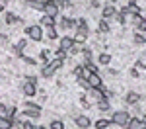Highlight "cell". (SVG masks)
<instances>
[{"label": "cell", "instance_id": "cell-1", "mask_svg": "<svg viewBox=\"0 0 146 129\" xmlns=\"http://www.w3.org/2000/svg\"><path fill=\"white\" fill-rule=\"evenodd\" d=\"M129 112H125V110H117V112H113L111 117H109V121H111V125H119V127H125L127 123H129Z\"/></svg>", "mask_w": 146, "mask_h": 129}, {"label": "cell", "instance_id": "cell-2", "mask_svg": "<svg viewBox=\"0 0 146 129\" xmlns=\"http://www.w3.org/2000/svg\"><path fill=\"white\" fill-rule=\"evenodd\" d=\"M23 33L27 35L31 41H41V39H43V27L37 25V23H33V25H27Z\"/></svg>", "mask_w": 146, "mask_h": 129}, {"label": "cell", "instance_id": "cell-3", "mask_svg": "<svg viewBox=\"0 0 146 129\" xmlns=\"http://www.w3.org/2000/svg\"><path fill=\"white\" fill-rule=\"evenodd\" d=\"M23 116L27 119H39L41 117V108L37 104H31V102H25V108H23Z\"/></svg>", "mask_w": 146, "mask_h": 129}, {"label": "cell", "instance_id": "cell-4", "mask_svg": "<svg viewBox=\"0 0 146 129\" xmlns=\"http://www.w3.org/2000/svg\"><path fill=\"white\" fill-rule=\"evenodd\" d=\"M105 90L107 88H88V92H86V96L90 98V100H94V102H100L101 98H105Z\"/></svg>", "mask_w": 146, "mask_h": 129}, {"label": "cell", "instance_id": "cell-5", "mask_svg": "<svg viewBox=\"0 0 146 129\" xmlns=\"http://www.w3.org/2000/svg\"><path fill=\"white\" fill-rule=\"evenodd\" d=\"M43 14L45 16H49V18H58V14H60V10H58V6H56L55 2H47V4H43Z\"/></svg>", "mask_w": 146, "mask_h": 129}, {"label": "cell", "instance_id": "cell-6", "mask_svg": "<svg viewBox=\"0 0 146 129\" xmlns=\"http://www.w3.org/2000/svg\"><path fill=\"white\" fill-rule=\"evenodd\" d=\"M74 125L78 129H90L92 127V119L88 116H74Z\"/></svg>", "mask_w": 146, "mask_h": 129}, {"label": "cell", "instance_id": "cell-7", "mask_svg": "<svg viewBox=\"0 0 146 129\" xmlns=\"http://www.w3.org/2000/svg\"><path fill=\"white\" fill-rule=\"evenodd\" d=\"M76 33L88 37V33H90V25H88V22H86V18H78V20H76Z\"/></svg>", "mask_w": 146, "mask_h": 129}, {"label": "cell", "instance_id": "cell-8", "mask_svg": "<svg viewBox=\"0 0 146 129\" xmlns=\"http://www.w3.org/2000/svg\"><path fill=\"white\" fill-rule=\"evenodd\" d=\"M22 92H23V96H27V98H33L35 94H37V84H33V82H23Z\"/></svg>", "mask_w": 146, "mask_h": 129}, {"label": "cell", "instance_id": "cell-9", "mask_svg": "<svg viewBox=\"0 0 146 129\" xmlns=\"http://www.w3.org/2000/svg\"><path fill=\"white\" fill-rule=\"evenodd\" d=\"M140 98H142V96H140L138 92L131 90V92L125 94V104H127V106H136L138 102H140Z\"/></svg>", "mask_w": 146, "mask_h": 129}, {"label": "cell", "instance_id": "cell-10", "mask_svg": "<svg viewBox=\"0 0 146 129\" xmlns=\"http://www.w3.org/2000/svg\"><path fill=\"white\" fill-rule=\"evenodd\" d=\"M115 14H117V10H115V6L113 4H105L103 6V10H101V20H111V18H115Z\"/></svg>", "mask_w": 146, "mask_h": 129}, {"label": "cell", "instance_id": "cell-11", "mask_svg": "<svg viewBox=\"0 0 146 129\" xmlns=\"http://www.w3.org/2000/svg\"><path fill=\"white\" fill-rule=\"evenodd\" d=\"M58 43H60V49H64L66 53H68V51H70V49H72L74 45H76V41H74V37H70V35H62Z\"/></svg>", "mask_w": 146, "mask_h": 129}, {"label": "cell", "instance_id": "cell-12", "mask_svg": "<svg viewBox=\"0 0 146 129\" xmlns=\"http://www.w3.org/2000/svg\"><path fill=\"white\" fill-rule=\"evenodd\" d=\"M86 80H88V84H90V88H101V86H103V80H101V76L98 74V72L90 74Z\"/></svg>", "mask_w": 146, "mask_h": 129}, {"label": "cell", "instance_id": "cell-13", "mask_svg": "<svg viewBox=\"0 0 146 129\" xmlns=\"http://www.w3.org/2000/svg\"><path fill=\"white\" fill-rule=\"evenodd\" d=\"M58 27H60V29L76 27V18H60V20H58Z\"/></svg>", "mask_w": 146, "mask_h": 129}, {"label": "cell", "instance_id": "cell-14", "mask_svg": "<svg viewBox=\"0 0 146 129\" xmlns=\"http://www.w3.org/2000/svg\"><path fill=\"white\" fill-rule=\"evenodd\" d=\"M127 129H146V125L142 123V119L140 117H131L129 119V123L125 125Z\"/></svg>", "mask_w": 146, "mask_h": 129}, {"label": "cell", "instance_id": "cell-15", "mask_svg": "<svg viewBox=\"0 0 146 129\" xmlns=\"http://www.w3.org/2000/svg\"><path fill=\"white\" fill-rule=\"evenodd\" d=\"M135 31L136 33H146V18H142V16L135 18Z\"/></svg>", "mask_w": 146, "mask_h": 129}, {"label": "cell", "instance_id": "cell-16", "mask_svg": "<svg viewBox=\"0 0 146 129\" xmlns=\"http://www.w3.org/2000/svg\"><path fill=\"white\" fill-rule=\"evenodd\" d=\"M96 106H98V110H100V112H109L111 102H109V98H101L100 102H96Z\"/></svg>", "mask_w": 146, "mask_h": 129}, {"label": "cell", "instance_id": "cell-17", "mask_svg": "<svg viewBox=\"0 0 146 129\" xmlns=\"http://www.w3.org/2000/svg\"><path fill=\"white\" fill-rule=\"evenodd\" d=\"M0 129H14V119L6 116H0Z\"/></svg>", "mask_w": 146, "mask_h": 129}, {"label": "cell", "instance_id": "cell-18", "mask_svg": "<svg viewBox=\"0 0 146 129\" xmlns=\"http://www.w3.org/2000/svg\"><path fill=\"white\" fill-rule=\"evenodd\" d=\"M47 65H49V67H51V69L53 70H58V69H62V67H64V61H62V59H53V61H51V63H47Z\"/></svg>", "mask_w": 146, "mask_h": 129}, {"label": "cell", "instance_id": "cell-19", "mask_svg": "<svg viewBox=\"0 0 146 129\" xmlns=\"http://www.w3.org/2000/svg\"><path fill=\"white\" fill-rule=\"evenodd\" d=\"M18 22H22V18H18L14 12H8V14H6V23H8V25H14V23H18Z\"/></svg>", "mask_w": 146, "mask_h": 129}, {"label": "cell", "instance_id": "cell-20", "mask_svg": "<svg viewBox=\"0 0 146 129\" xmlns=\"http://www.w3.org/2000/svg\"><path fill=\"white\" fill-rule=\"evenodd\" d=\"M55 72H56V70H53L49 65H45V67L41 69V76H43V78H53V76H55Z\"/></svg>", "mask_w": 146, "mask_h": 129}, {"label": "cell", "instance_id": "cell-21", "mask_svg": "<svg viewBox=\"0 0 146 129\" xmlns=\"http://www.w3.org/2000/svg\"><path fill=\"white\" fill-rule=\"evenodd\" d=\"M43 35H47L49 39H56V37H58V33H56V29H55V25H49V27H45Z\"/></svg>", "mask_w": 146, "mask_h": 129}, {"label": "cell", "instance_id": "cell-22", "mask_svg": "<svg viewBox=\"0 0 146 129\" xmlns=\"http://www.w3.org/2000/svg\"><path fill=\"white\" fill-rule=\"evenodd\" d=\"M109 125H111L109 119H98V121L94 123V127H96V129H109Z\"/></svg>", "mask_w": 146, "mask_h": 129}, {"label": "cell", "instance_id": "cell-23", "mask_svg": "<svg viewBox=\"0 0 146 129\" xmlns=\"http://www.w3.org/2000/svg\"><path fill=\"white\" fill-rule=\"evenodd\" d=\"M98 29H100V33H109V22L107 20H100V25H98Z\"/></svg>", "mask_w": 146, "mask_h": 129}, {"label": "cell", "instance_id": "cell-24", "mask_svg": "<svg viewBox=\"0 0 146 129\" xmlns=\"http://www.w3.org/2000/svg\"><path fill=\"white\" fill-rule=\"evenodd\" d=\"M98 63H100V65H107V67H109V63H111V55H109V53H101L100 57H98Z\"/></svg>", "mask_w": 146, "mask_h": 129}, {"label": "cell", "instance_id": "cell-25", "mask_svg": "<svg viewBox=\"0 0 146 129\" xmlns=\"http://www.w3.org/2000/svg\"><path fill=\"white\" fill-rule=\"evenodd\" d=\"M82 55H84V63H86V61H92V59H94L92 47H84V49H82Z\"/></svg>", "mask_w": 146, "mask_h": 129}, {"label": "cell", "instance_id": "cell-26", "mask_svg": "<svg viewBox=\"0 0 146 129\" xmlns=\"http://www.w3.org/2000/svg\"><path fill=\"white\" fill-rule=\"evenodd\" d=\"M133 41H135V45H144V43H146L144 33H136V31H135V37H133Z\"/></svg>", "mask_w": 146, "mask_h": 129}, {"label": "cell", "instance_id": "cell-27", "mask_svg": "<svg viewBox=\"0 0 146 129\" xmlns=\"http://www.w3.org/2000/svg\"><path fill=\"white\" fill-rule=\"evenodd\" d=\"M49 25H55V18L43 16V18H41V27H49Z\"/></svg>", "mask_w": 146, "mask_h": 129}, {"label": "cell", "instance_id": "cell-28", "mask_svg": "<svg viewBox=\"0 0 146 129\" xmlns=\"http://www.w3.org/2000/svg\"><path fill=\"white\" fill-rule=\"evenodd\" d=\"M49 129H64V121H62V119H53L51 125H49Z\"/></svg>", "mask_w": 146, "mask_h": 129}, {"label": "cell", "instance_id": "cell-29", "mask_svg": "<svg viewBox=\"0 0 146 129\" xmlns=\"http://www.w3.org/2000/svg\"><path fill=\"white\" fill-rule=\"evenodd\" d=\"M115 20L121 23V25H125V23H127V16H125L123 12H117V14H115Z\"/></svg>", "mask_w": 146, "mask_h": 129}, {"label": "cell", "instance_id": "cell-30", "mask_svg": "<svg viewBox=\"0 0 146 129\" xmlns=\"http://www.w3.org/2000/svg\"><path fill=\"white\" fill-rule=\"evenodd\" d=\"M49 55H51V51H49V49H41V53H39V59H41L43 63H47V61H49Z\"/></svg>", "mask_w": 146, "mask_h": 129}, {"label": "cell", "instance_id": "cell-31", "mask_svg": "<svg viewBox=\"0 0 146 129\" xmlns=\"http://www.w3.org/2000/svg\"><path fill=\"white\" fill-rule=\"evenodd\" d=\"M82 49H84V47H82V45H78V43H76V45L72 47V49H70L68 53H70V55H80V53H82Z\"/></svg>", "mask_w": 146, "mask_h": 129}, {"label": "cell", "instance_id": "cell-32", "mask_svg": "<svg viewBox=\"0 0 146 129\" xmlns=\"http://www.w3.org/2000/svg\"><path fill=\"white\" fill-rule=\"evenodd\" d=\"M72 72H74V76H76V78H80V76H82V72H84V65L74 67V70H72Z\"/></svg>", "mask_w": 146, "mask_h": 129}, {"label": "cell", "instance_id": "cell-33", "mask_svg": "<svg viewBox=\"0 0 146 129\" xmlns=\"http://www.w3.org/2000/svg\"><path fill=\"white\" fill-rule=\"evenodd\" d=\"M78 100H80V104L84 106V108H90V100H88V96H86V94H82Z\"/></svg>", "mask_w": 146, "mask_h": 129}, {"label": "cell", "instance_id": "cell-34", "mask_svg": "<svg viewBox=\"0 0 146 129\" xmlns=\"http://www.w3.org/2000/svg\"><path fill=\"white\" fill-rule=\"evenodd\" d=\"M16 114H18V108H16V106H12V108H8V116H6V117L14 119V117H16Z\"/></svg>", "mask_w": 146, "mask_h": 129}, {"label": "cell", "instance_id": "cell-35", "mask_svg": "<svg viewBox=\"0 0 146 129\" xmlns=\"http://www.w3.org/2000/svg\"><path fill=\"white\" fill-rule=\"evenodd\" d=\"M55 4L58 6V10H60V8H66L68 4H70V0H55Z\"/></svg>", "mask_w": 146, "mask_h": 129}, {"label": "cell", "instance_id": "cell-36", "mask_svg": "<svg viewBox=\"0 0 146 129\" xmlns=\"http://www.w3.org/2000/svg\"><path fill=\"white\" fill-rule=\"evenodd\" d=\"M66 51H64V49H60V47H58V49H56V59H62V61H64V59H66Z\"/></svg>", "mask_w": 146, "mask_h": 129}, {"label": "cell", "instance_id": "cell-37", "mask_svg": "<svg viewBox=\"0 0 146 129\" xmlns=\"http://www.w3.org/2000/svg\"><path fill=\"white\" fill-rule=\"evenodd\" d=\"M86 39H88V37H86V35H74V41H76V43H78V45H82V43H84V41H86Z\"/></svg>", "mask_w": 146, "mask_h": 129}, {"label": "cell", "instance_id": "cell-38", "mask_svg": "<svg viewBox=\"0 0 146 129\" xmlns=\"http://www.w3.org/2000/svg\"><path fill=\"white\" fill-rule=\"evenodd\" d=\"M78 84L84 88V90H88V88H90V84H88V80H86V78H78Z\"/></svg>", "mask_w": 146, "mask_h": 129}, {"label": "cell", "instance_id": "cell-39", "mask_svg": "<svg viewBox=\"0 0 146 129\" xmlns=\"http://www.w3.org/2000/svg\"><path fill=\"white\" fill-rule=\"evenodd\" d=\"M20 129H33V123L31 121H23L22 125H20Z\"/></svg>", "mask_w": 146, "mask_h": 129}, {"label": "cell", "instance_id": "cell-40", "mask_svg": "<svg viewBox=\"0 0 146 129\" xmlns=\"http://www.w3.org/2000/svg\"><path fill=\"white\" fill-rule=\"evenodd\" d=\"M88 6L96 10V8H100V2H98V0H88Z\"/></svg>", "mask_w": 146, "mask_h": 129}, {"label": "cell", "instance_id": "cell-41", "mask_svg": "<svg viewBox=\"0 0 146 129\" xmlns=\"http://www.w3.org/2000/svg\"><path fill=\"white\" fill-rule=\"evenodd\" d=\"M131 76H133V78H140V72H138V69H131Z\"/></svg>", "mask_w": 146, "mask_h": 129}, {"label": "cell", "instance_id": "cell-42", "mask_svg": "<svg viewBox=\"0 0 146 129\" xmlns=\"http://www.w3.org/2000/svg\"><path fill=\"white\" fill-rule=\"evenodd\" d=\"M6 114H8V106L0 104V116H6Z\"/></svg>", "mask_w": 146, "mask_h": 129}, {"label": "cell", "instance_id": "cell-43", "mask_svg": "<svg viewBox=\"0 0 146 129\" xmlns=\"http://www.w3.org/2000/svg\"><path fill=\"white\" fill-rule=\"evenodd\" d=\"M25 82H33V84H37V76H33V74H31V76H25Z\"/></svg>", "mask_w": 146, "mask_h": 129}, {"label": "cell", "instance_id": "cell-44", "mask_svg": "<svg viewBox=\"0 0 146 129\" xmlns=\"http://www.w3.org/2000/svg\"><path fill=\"white\" fill-rule=\"evenodd\" d=\"M25 2H27V4H29V2H39V4H47L49 0H25Z\"/></svg>", "mask_w": 146, "mask_h": 129}, {"label": "cell", "instance_id": "cell-45", "mask_svg": "<svg viewBox=\"0 0 146 129\" xmlns=\"http://www.w3.org/2000/svg\"><path fill=\"white\" fill-rule=\"evenodd\" d=\"M107 72H109L111 76H117V70H115V69H107Z\"/></svg>", "mask_w": 146, "mask_h": 129}, {"label": "cell", "instance_id": "cell-46", "mask_svg": "<svg viewBox=\"0 0 146 129\" xmlns=\"http://www.w3.org/2000/svg\"><path fill=\"white\" fill-rule=\"evenodd\" d=\"M33 129H49V127H45V125H33Z\"/></svg>", "mask_w": 146, "mask_h": 129}, {"label": "cell", "instance_id": "cell-47", "mask_svg": "<svg viewBox=\"0 0 146 129\" xmlns=\"http://www.w3.org/2000/svg\"><path fill=\"white\" fill-rule=\"evenodd\" d=\"M115 2H117V0H107V4H113V6H115Z\"/></svg>", "mask_w": 146, "mask_h": 129}, {"label": "cell", "instance_id": "cell-48", "mask_svg": "<svg viewBox=\"0 0 146 129\" xmlns=\"http://www.w3.org/2000/svg\"><path fill=\"white\" fill-rule=\"evenodd\" d=\"M0 12H4V2H0Z\"/></svg>", "mask_w": 146, "mask_h": 129}]
</instances>
